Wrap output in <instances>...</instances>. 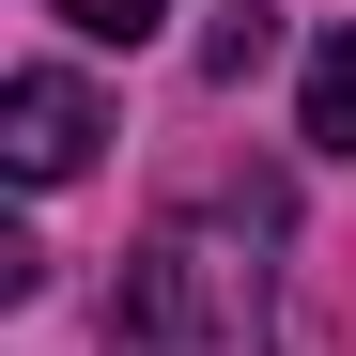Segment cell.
<instances>
[{"label":"cell","mask_w":356,"mask_h":356,"mask_svg":"<svg viewBox=\"0 0 356 356\" xmlns=\"http://www.w3.org/2000/svg\"><path fill=\"white\" fill-rule=\"evenodd\" d=\"M124 341L140 356H279V294H264V248L217 217H155L124 248Z\"/></svg>","instance_id":"1"},{"label":"cell","mask_w":356,"mask_h":356,"mask_svg":"<svg viewBox=\"0 0 356 356\" xmlns=\"http://www.w3.org/2000/svg\"><path fill=\"white\" fill-rule=\"evenodd\" d=\"M93 140H108V124H93V93H78V78H16V93H0V155H16L31 186L93 170Z\"/></svg>","instance_id":"2"},{"label":"cell","mask_w":356,"mask_h":356,"mask_svg":"<svg viewBox=\"0 0 356 356\" xmlns=\"http://www.w3.org/2000/svg\"><path fill=\"white\" fill-rule=\"evenodd\" d=\"M47 16H78V31H93V47H140V31H155V16H170V0H47Z\"/></svg>","instance_id":"4"},{"label":"cell","mask_w":356,"mask_h":356,"mask_svg":"<svg viewBox=\"0 0 356 356\" xmlns=\"http://www.w3.org/2000/svg\"><path fill=\"white\" fill-rule=\"evenodd\" d=\"M294 124H310V155H356V31L310 47V108H294Z\"/></svg>","instance_id":"3"}]
</instances>
